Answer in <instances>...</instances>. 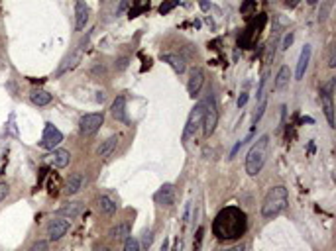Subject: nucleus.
Segmentation results:
<instances>
[{"mask_svg":"<svg viewBox=\"0 0 336 251\" xmlns=\"http://www.w3.org/2000/svg\"><path fill=\"white\" fill-rule=\"evenodd\" d=\"M116 145H118V136H110L108 139H104V141L98 145V149H96V155H98L100 159H106V157H110L112 153H114V149H116Z\"/></svg>","mask_w":336,"mask_h":251,"instance_id":"obj_17","label":"nucleus"},{"mask_svg":"<svg viewBox=\"0 0 336 251\" xmlns=\"http://www.w3.org/2000/svg\"><path fill=\"white\" fill-rule=\"evenodd\" d=\"M45 159H47V163H51L53 167L63 169V167H67L69 161H71V153H69L67 149H51V153L45 155Z\"/></svg>","mask_w":336,"mask_h":251,"instance_id":"obj_13","label":"nucleus"},{"mask_svg":"<svg viewBox=\"0 0 336 251\" xmlns=\"http://www.w3.org/2000/svg\"><path fill=\"white\" fill-rule=\"evenodd\" d=\"M332 4H334V0H324V2H322V6H320V12H318V20H320V22H324V20L330 16Z\"/></svg>","mask_w":336,"mask_h":251,"instance_id":"obj_25","label":"nucleus"},{"mask_svg":"<svg viewBox=\"0 0 336 251\" xmlns=\"http://www.w3.org/2000/svg\"><path fill=\"white\" fill-rule=\"evenodd\" d=\"M266 98L264 100H260V106H258V110H256V114H254V126H258V122L262 120V116H264V110H266Z\"/></svg>","mask_w":336,"mask_h":251,"instance_id":"obj_29","label":"nucleus"},{"mask_svg":"<svg viewBox=\"0 0 336 251\" xmlns=\"http://www.w3.org/2000/svg\"><path fill=\"white\" fill-rule=\"evenodd\" d=\"M199 4H201L202 10H208L210 8V4H208V0H199Z\"/></svg>","mask_w":336,"mask_h":251,"instance_id":"obj_41","label":"nucleus"},{"mask_svg":"<svg viewBox=\"0 0 336 251\" xmlns=\"http://www.w3.org/2000/svg\"><path fill=\"white\" fill-rule=\"evenodd\" d=\"M67 229H69V220L53 218V220H49V224H47V237H49L51 241H57V239H61V237L67 233Z\"/></svg>","mask_w":336,"mask_h":251,"instance_id":"obj_9","label":"nucleus"},{"mask_svg":"<svg viewBox=\"0 0 336 251\" xmlns=\"http://www.w3.org/2000/svg\"><path fill=\"white\" fill-rule=\"evenodd\" d=\"M248 139H250V137H246V139H240V141H238V143H236V145L232 147V151H230V159H234V157H236V153L240 151V147H242V145L246 143Z\"/></svg>","mask_w":336,"mask_h":251,"instance_id":"obj_34","label":"nucleus"},{"mask_svg":"<svg viewBox=\"0 0 336 251\" xmlns=\"http://www.w3.org/2000/svg\"><path fill=\"white\" fill-rule=\"evenodd\" d=\"M104 251H110V249H104Z\"/></svg>","mask_w":336,"mask_h":251,"instance_id":"obj_44","label":"nucleus"},{"mask_svg":"<svg viewBox=\"0 0 336 251\" xmlns=\"http://www.w3.org/2000/svg\"><path fill=\"white\" fill-rule=\"evenodd\" d=\"M328 67H330V69L336 67V51H334V47H330V53H328Z\"/></svg>","mask_w":336,"mask_h":251,"instance_id":"obj_36","label":"nucleus"},{"mask_svg":"<svg viewBox=\"0 0 336 251\" xmlns=\"http://www.w3.org/2000/svg\"><path fill=\"white\" fill-rule=\"evenodd\" d=\"M104 124V114L102 112H92V114H85L79 120V132L83 136H92L100 130V126Z\"/></svg>","mask_w":336,"mask_h":251,"instance_id":"obj_6","label":"nucleus"},{"mask_svg":"<svg viewBox=\"0 0 336 251\" xmlns=\"http://www.w3.org/2000/svg\"><path fill=\"white\" fill-rule=\"evenodd\" d=\"M289 204V192L285 186H271L264 198L262 204V216L266 220H273L275 216H279Z\"/></svg>","mask_w":336,"mask_h":251,"instance_id":"obj_2","label":"nucleus"},{"mask_svg":"<svg viewBox=\"0 0 336 251\" xmlns=\"http://www.w3.org/2000/svg\"><path fill=\"white\" fill-rule=\"evenodd\" d=\"M114 67L118 69V71H124V69L128 67V57H122V59H118V61L114 63Z\"/></svg>","mask_w":336,"mask_h":251,"instance_id":"obj_35","label":"nucleus"},{"mask_svg":"<svg viewBox=\"0 0 336 251\" xmlns=\"http://www.w3.org/2000/svg\"><path fill=\"white\" fill-rule=\"evenodd\" d=\"M124 251H140V241L136 237H126L124 241Z\"/></svg>","mask_w":336,"mask_h":251,"instance_id":"obj_27","label":"nucleus"},{"mask_svg":"<svg viewBox=\"0 0 336 251\" xmlns=\"http://www.w3.org/2000/svg\"><path fill=\"white\" fill-rule=\"evenodd\" d=\"M268 151H269V136L264 134L250 147V151H248L246 155V173L250 177H256L264 169L266 159H268Z\"/></svg>","mask_w":336,"mask_h":251,"instance_id":"obj_3","label":"nucleus"},{"mask_svg":"<svg viewBox=\"0 0 336 251\" xmlns=\"http://www.w3.org/2000/svg\"><path fill=\"white\" fill-rule=\"evenodd\" d=\"M152 243H154V231H152V229H144V231H142V245H144L146 249H150Z\"/></svg>","mask_w":336,"mask_h":251,"instance_id":"obj_26","label":"nucleus"},{"mask_svg":"<svg viewBox=\"0 0 336 251\" xmlns=\"http://www.w3.org/2000/svg\"><path fill=\"white\" fill-rule=\"evenodd\" d=\"M89 6L83 2V0H77L75 2V30L77 32H83L85 26L89 24Z\"/></svg>","mask_w":336,"mask_h":251,"instance_id":"obj_11","label":"nucleus"},{"mask_svg":"<svg viewBox=\"0 0 336 251\" xmlns=\"http://www.w3.org/2000/svg\"><path fill=\"white\" fill-rule=\"evenodd\" d=\"M293 38H295V36H293V32H289V34H285V38H283V49H287V47L291 46L293 44Z\"/></svg>","mask_w":336,"mask_h":251,"instance_id":"obj_37","label":"nucleus"},{"mask_svg":"<svg viewBox=\"0 0 336 251\" xmlns=\"http://www.w3.org/2000/svg\"><path fill=\"white\" fill-rule=\"evenodd\" d=\"M83 212V204L81 202H67V204H63L61 208H59V216H65L67 220H71V218H77L79 214Z\"/></svg>","mask_w":336,"mask_h":251,"instance_id":"obj_20","label":"nucleus"},{"mask_svg":"<svg viewBox=\"0 0 336 251\" xmlns=\"http://www.w3.org/2000/svg\"><path fill=\"white\" fill-rule=\"evenodd\" d=\"M216 124H218V106H216V96L210 92L208 98L204 100V118H202L204 136H212L214 130H216Z\"/></svg>","mask_w":336,"mask_h":251,"instance_id":"obj_4","label":"nucleus"},{"mask_svg":"<svg viewBox=\"0 0 336 251\" xmlns=\"http://www.w3.org/2000/svg\"><path fill=\"white\" fill-rule=\"evenodd\" d=\"M246 102H248V92H242V94H240V98H238V106H240V108H244V106H246Z\"/></svg>","mask_w":336,"mask_h":251,"instance_id":"obj_39","label":"nucleus"},{"mask_svg":"<svg viewBox=\"0 0 336 251\" xmlns=\"http://www.w3.org/2000/svg\"><path fill=\"white\" fill-rule=\"evenodd\" d=\"M154 200H156L159 206H165V208L173 206V202H175V186L171 183L163 184L156 194H154Z\"/></svg>","mask_w":336,"mask_h":251,"instance_id":"obj_10","label":"nucleus"},{"mask_svg":"<svg viewBox=\"0 0 336 251\" xmlns=\"http://www.w3.org/2000/svg\"><path fill=\"white\" fill-rule=\"evenodd\" d=\"M332 89H334V79H330V83H326L320 91V98H322V110L326 116V122L330 128H334V106H332Z\"/></svg>","mask_w":336,"mask_h":251,"instance_id":"obj_7","label":"nucleus"},{"mask_svg":"<svg viewBox=\"0 0 336 251\" xmlns=\"http://www.w3.org/2000/svg\"><path fill=\"white\" fill-rule=\"evenodd\" d=\"M248 229V218L246 214L236 208V206H228L220 210L212 222V231L218 239H238L246 233Z\"/></svg>","mask_w":336,"mask_h":251,"instance_id":"obj_1","label":"nucleus"},{"mask_svg":"<svg viewBox=\"0 0 336 251\" xmlns=\"http://www.w3.org/2000/svg\"><path fill=\"white\" fill-rule=\"evenodd\" d=\"M204 83V73L202 69H193L191 71V77H189V83H187V92L191 98H195L199 92H201V87Z\"/></svg>","mask_w":336,"mask_h":251,"instance_id":"obj_12","label":"nucleus"},{"mask_svg":"<svg viewBox=\"0 0 336 251\" xmlns=\"http://www.w3.org/2000/svg\"><path fill=\"white\" fill-rule=\"evenodd\" d=\"M81 61V49L79 51H75V53H71L67 59L63 61V65L59 67V71H57V77H61V75H65L67 71H71L73 67H77V63Z\"/></svg>","mask_w":336,"mask_h":251,"instance_id":"obj_23","label":"nucleus"},{"mask_svg":"<svg viewBox=\"0 0 336 251\" xmlns=\"http://www.w3.org/2000/svg\"><path fill=\"white\" fill-rule=\"evenodd\" d=\"M266 83H268V75H264L262 79H260V87H258V100H264L266 96H264V89H266Z\"/></svg>","mask_w":336,"mask_h":251,"instance_id":"obj_31","label":"nucleus"},{"mask_svg":"<svg viewBox=\"0 0 336 251\" xmlns=\"http://www.w3.org/2000/svg\"><path fill=\"white\" fill-rule=\"evenodd\" d=\"M220 251H246V247L240 243V245H234V247H228V249H220Z\"/></svg>","mask_w":336,"mask_h":251,"instance_id":"obj_40","label":"nucleus"},{"mask_svg":"<svg viewBox=\"0 0 336 251\" xmlns=\"http://www.w3.org/2000/svg\"><path fill=\"white\" fill-rule=\"evenodd\" d=\"M30 100L36 106H47L51 102V94L47 91H42V89H34V91L30 92Z\"/></svg>","mask_w":336,"mask_h":251,"instance_id":"obj_22","label":"nucleus"},{"mask_svg":"<svg viewBox=\"0 0 336 251\" xmlns=\"http://www.w3.org/2000/svg\"><path fill=\"white\" fill-rule=\"evenodd\" d=\"M96 206H98V210L102 212V214H114L116 212V208H118V204L112 200L110 196H106V194H102V196H98L96 198Z\"/></svg>","mask_w":336,"mask_h":251,"instance_id":"obj_21","label":"nucleus"},{"mask_svg":"<svg viewBox=\"0 0 336 251\" xmlns=\"http://www.w3.org/2000/svg\"><path fill=\"white\" fill-rule=\"evenodd\" d=\"M161 61H165V63H169V67L173 69L175 73H185V69H187V63H185V59L177 55V53H161Z\"/></svg>","mask_w":336,"mask_h":251,"instance_id":"obj_15","label":"nucleus"},{"mask_svg":"<svg viewBox=\"0 0 336 251\" xmlns=\"http://www.w3.org/2000/svg\"><path fill=\"white\" fill-rule=\"evenodd\" d=\"M289 79H291V69L287 67V65H283V67L277 71V77H275V83H273V91H283L287 85H289Z\"/></svg>","mask_w":336,"mask_h":251,"instance_id":"obj_19","label":"nucleus"},{"mask_svg":"<svg viewBox=\"0 0 336 251\" xmlns=\"http://www.w3.org/2000/svg\"><path fill=\"white\" fill-rule=\"evenodd\" d=\"M83 184H85V177H83L81 173H73V175H69L67 184H65V194H69V196L77 194V192L83 188Z\"/></svg>","mask_w":336,"mask_h":251,"instance_id":"obj_16","label":"nucleus"},{"mask_svg":"<svg viewBox=\"0 0 336 251\" xmlns=\"http://www.w3.org/2000/svg\"><path fill=\"white\" fill-rule=\"evenodd\" d=\"M202 118H204V102H199V104H195V108L191 110V114L187 118L185 132H183V141H187L189 137L197 134V130L202 126Z\"/></svg>","mask_w":336,"mask_h":251,"instance_id":"obj_5","label":"nucleus"},{"mask_svg":"<svg viewBox=\"0 0 336 251\" xmlns=\"http://www.w3.org/2000/svg\"><path fill=\"white\" fill-rule=\"evenodd\" d=\"M254 6H256V2H254V0H244V4L240 6V12H242V14H248V12H252V10H254Z\"/></svg>","mask_w":336,"mask_h":251,"instance_id":"obj_33","label":"nucleus"},{"mask_svg":"<svg viewBox=\"0 0 336 251\" xmlns=\"http://www.w3.org/2000/svg\"><path fill=\"white\" fill-rule=\"evenodd\" d=\"M110 114L118 120V122H126V96H116V100L112 102Z\"/></svg>","mask_w":336,"mask_h":251,"instance_id":"obj_18","label":"nucleus"},{"mask_svg":"<svg viewBox=\"0 0 336 251\" xmlns=\"http://www.w3.org/2000/svg\"><path fill=\"white\" fill-rule=\"evenodd\" d=\"M110 235L118 241V239H126V235H128V226L126 224H118L116 228L110 229Z\"/></svg>","mask_w":336,"mask_h":251,"instance_id":"obj_24","label":"nucleus"},{"mask_svg":"<svg viewBox=\"0 0 336 251\" xmlns=\"http://www.w3.org/2000/svg\"><path fill=\"white\" fill-rule=\"evenodd\" d=\"M307 2H309V4H311V6H314V4H316V2H318V0H307Z\"/></svg>","mask_w":336,"mask_h":251,"instance_id":"obj_43","label":"nucleus"},{"mask_svg":"<svg viewBox=\"0 0 336 251\" xmlns=\"http://www.w3.org/2000/svg\"><path fill=\"white\" fill-rule=\"evenodd\" d=\"M177 4H179V0H163V4L159 6V12H161V14H167V12L173 10Z\"/></svg>","mask_w":336,"mask_h":251,"instance_id":"obj_28","label":"nucleus"},{"mask_svg":"<svg viewBox=\"0 0 336 251\" xmlns=\"http://www.w3.org/2000/svg\"><path fill=\"white\" fill-rule=\"evenodd\" d=\"M63 141V134L53 126V124H45L44 128V136H42V141H40V145L44 147V149H55L59 143Z\"/></svg>","mask_w":336,"mask_h":251,"instance_id":"obj_8","label":"nucleus"},{"mask_svg":"<svg viewBox=\"0 0 336 251\" xmlns=\"http://www.w3.org/2000/svg\"><path fill=\"white\" fill-rule=\"evenodd\" d=\"M297 2H299V0H285V4H287V6H297Z\"/></svg>","mask_w":336,"mask_h":251,"instance_id":"obj_42","label":"nucleus"},{"mask_svg":"<svg viewBox=\"0 0 336 251\" xmlns=\"http://www.w3.org/2000/svg\"><path fill=\"white\" fill-rule=\"evenodd\" d=\"M132 4V0H120V4H118V8H116V16H120V14H124L126 10H128V6Z\"/></svg>","mask_w":336,"mask_h":251,"instance_id":"obj_32","label":"nucleus"},{"mask_svg":"<svg viewBox=\"0 0 336 251\" xmlns=\"http://www.w3.org/2000/svg\"><path fill=\"white\" fill-rule=\"evenodd\" d=\"M8 196V184L6 183H0V202Z\"/></svg>","mask_w":336,"mask_h":251,"instance_id":"obj_38","label":"nucleus"},{"mask_svg":"<svg viewBox=\"0 0 336 251\" xmlns=\"http://www.w3.org/2000/svg\"><path fill=\"white\" fill-rule=\"evenodd\" d=\"M28 251H49V241H45V239H38L32 247Z\"/></svg>","mask_w":336,"mask_h":251,"instance_id":"obj_30","label":"nucleus"},{"mask_svg":"<svg viewBox=\"0 0 336 251\" xmlns=\"http://www.w3.org/2000/svg\"><path fill=\"white\" fill-rule=\"evenodd\" d=\"M309 61H311V46H305L301 49V55H299V61H297V71H295V79L301 81L305 77V71L309 67Z\"/></svg>","mask_w":336,"mask_h":251,"instance_id":"obj_14","label":"nucleus"}]
</instances>
